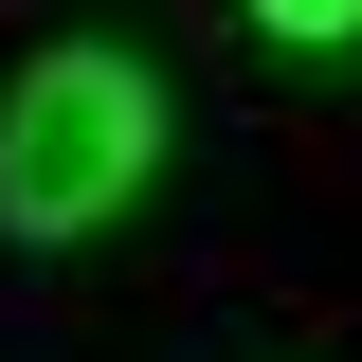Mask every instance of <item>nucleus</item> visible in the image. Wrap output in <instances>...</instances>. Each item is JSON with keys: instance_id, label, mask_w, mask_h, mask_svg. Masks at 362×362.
<instances>
[{"instance_id": "nucleus-1", "label": "nucleus", "mask_w": 362, "mask_h": 362, "mask_svg": "<svg viewBox=\"0 0 362 362\" xmlns=\"http://www.w3.org/2000/svg\"><path fill=\"white\" fill-rule=\"evenodd\" d=\"M145 163H163V73L145 54H109V37H73V54H37V73L0 90V218L37 235H109L145 199Z\"/></svg>"}, {"instance_id": "nucleus-2", "label": "nucleus", "mask_w": 362, "mask_h": 362, "mask_svg": "<svg viewBox=\"0 0 362 362\" xmlns=\"http://www.w3.org/2000/svg\"><path fill=\"white\" fill-rule=\"evenodd\" d=\"M254 37H272V54H344V37H362V0H254Z\"/></svg>"}]
</instances>
